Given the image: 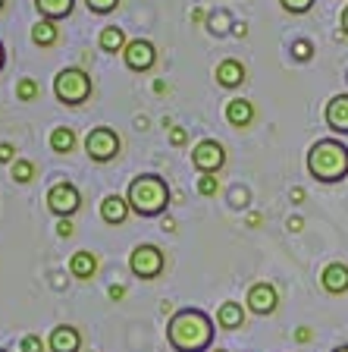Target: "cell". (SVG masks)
<instances>
[{
    "mask_svg": "<svg viewBox=\"0 0 348 352\" xmlns=\"http://www.w3.org/2000/svg\"><path fill=\"white\" fill-rule=\"evenodd\" d=\"M333 352H348V343H342V346H336Z\"/></svg>",
    "mask_w": 348,
    "mask_h": 352,
    "instance_id": "40",
    "label": "cell"
},
{
    "mask_svg": "<svg viewBox=\"0 0 348 352\" xmlns=\"http://www.w3.org/2000/svg\"><path fill=\"white\" fill-rule=\"evenodd\" d=\"M51 148L57 154H69L76 148V132L66 129V126H57V129L51 132Z\"/></svg>",
    "mask_w": 348,
    "mask_h": 352,
    "instance_id": "22",
    "label": "cell"
},
{
    "mask_svg": "<svg viewBox=\"0 0 348 352\" xmlns=\"http://www.w3.org/2000/svg\"><path fill=\"white\" fill-rule=\"evenodd\" d=\"M69 271H73V277H79V280H91L97 274V258L85 249L76 252V255L69 258Z\"/></svg>",
    "mask_w": 348,
    "mask_h": 352,
    "instance_id": "17",
    "label": "cell"
},
{
    "mask_svg": "<svg viewBox=\"0 0 348 352\" xmlns=\"http://www.w3.org/2000/svg\"><path fill=\"white\" fill-rule=\"evenodd\" d=\"M0 10H3V0H0Z\"/></svg>",
    "mask_w": 348,
    "mask_h": 352,
    "instance_id": "43",
    "label": "cell"
},
{
    "mask_svg": "<svg viewBox=\"0 0 348 352\" xmlns=\"http://www.w3.org/2000/svg\"><path fill=\"white\" fill-rule=\"evenodd\" d=\"M167 340L176 352H204L213 343V321L201 308H179L167 321Z\"/></svg>",
    "mask_w": 348,
    "mask_h": 352,
    "instance_id": "1",
    "label": "cell"
},
{
    "mask_svg": "<svg viewBox=\"0 0 348 352\" xmlns=\"http://www.w3.org/2000/svg\"><path fill=\"white\" fill-rule=\"evenodd\" d=\"M57 233L63 236V239H69V236H73V220H69V217H60L57 220Z\"/></svg>",
    "mask_w": 348,
    "mask_h": 352,
    "instance_id": "32",
    "label": "cell"
},
{
    "mask_svg": "<svg viewBox=\"0 0 348 352\" xmlns=\"http://www.w3.org/2000/svg\"><path fill=\"white\" fill-rule=\"evenodd\" d=\"M97 44H101L104 51H110V54H116V51H126V35H123V29H116V25H107V29L101 32V38H97Z\"/></svg>",
    "mask_w": 348,
    "mask_h": 352,
    "instance_id": "21",
    "label": "cell"
},
{
    "mask_svg": "<svg viewBox=\"0 0 348 352\" xmlns=\"http://www.w3.org/2000/svg\"><path fill=\"white\" fill-rule=\"evenodd\" d=\"M107 293H110V299H123V296H126V286L113 283V286H110V289H107Z\"/></svg>",
    "mask_w": 348,
    "mask_h": 352,
    "instance_id": "34",
    "label": "cell"
},
{
    "mask_svg": "<svg viewBox=\"0 0 348 352\" xmlns=\"http://www.w3.org/2000/svg\"><path fill=\"white\" fill-rule=\"evenodd\" d=\"M198 192H201L204 198H213L220 192V179L213 173H201V179H198Z\"/></svg>",
    "mask_w": 348,
    "mask_h": 352,
    "instance_id": "24",
    "label": "cell"
},
{
    "mask_svg": "<svg viewBox=\"0 0 348 352\" xmlns=\"http://www.w3.org/2000/svg\"><path fill=\"white\" fill-rule=\"evenodd\" d=\"M226 120H229V126H235V129H248L254 120V104L245 101V98H232V101L226 104Z\"/></svg>",
    "mask_w": 348,
    "mask_h": 352,
    "instance_id": "14",
    "label": "cell"
},
{
    "mask_svg": "<svg viewBox=\"0 0 348 352\" xmlns=\"http://www.w3.org/2000/svg\"><path fill=\"white\" fill-rule=\"evenodd\" d=\"M311 54H314V44L311 41H295V44H292V57L301 60V63H305V60H311Z\"/></svg>",
    "mask_w": 348,
    "mask_h": 352,
    "instance_id": "27",
    "label": "cell"
},
{
    "mask_svg": "<svg viewBox=\"0 0 348 352\" xmlns=\"http://www.w3.org/2000/svg\"><path fill=\"white\" fill-rule=\"evenodd\" d=\"M279 3H283V10H289V13H295V16L308 13V10L314 7V0H279Z\"/></svg>",
    "mask_w": 348,
    "mask_h": 352,
    "instance_id": "26",
    "label": "cell"
},
{
    "mask_svg": "<svg viewBox=\"0 0 348 352\" xmlns=\"http://www.w3.org/2000/svg\"><path fill=\"white\" fill-rule=\"evenodd\" d=\"M261 223V214H248V227H257Z\"/></svg>",
    "mask_w": 348,
    "mask_h": 352,
    "instance_id": "36",
    "label": "cell"
},
{
    "mask_svg": "<svg viewBox=\"0 0 348 352\" xmlns=\"http://www.w3.org/2000/svg\"><path fill=\"white\" fill-rule=\"evenodd\" d=\"M85 154L97 164H107L119 154V135L110 126H97L85 135Z\"/></svg>",
    "mask_w": 348,
    "mask_h": 352,
    "instance_id": "6",
    "label": "cell"
},
{
    "mask_svg": "<svg viewBox=\"0 0 348 352\" xmlns=\"http://www.w3.org/2000/svg\"><path fill=\"white\" fill-rule=\"evenodd\" d=\"M192 164H195L201 173H217L220 167L226 164V151L220 142L213 139H204L195 145V151H192Z\"/></svg>",
    "mask_w": 348,
    "mask_h": 352,
    "instance_id": "8",
    "label": "cell"
},
{
    "mask_svg": "<svg viewBox=\"0 0 348 352\" xmlns=\"http://www.w3.org/2000/svg\"><path fill=\"white\" fill-rule=\"evenodd\" d=\"M308 173L317 183H342L348 176V148L339 139H320L308 151Z\"/></svg>",
    "mask_w": 348,
    "mask_h": 352,
    "instance_id": "2",
    "label": "cell"
},
{
    "mask_svg": "<svg viewBox=\"0 0 348 352\" xmlns=\"http://www.w3.org/2000/svg\"><path fill=\"white\" fill-rule=\"evenodd\" d=\"M123 57H126V66H129V69L145 73V69H151L154 66V60H157V47H154L148 38H135V41L126 44Z\"/></svg>",
    "mask_w": 348,
    "mask_h": 352,
    "instance_id": "10",
    "label": "cell"
},
{
    "mask_svg": "<svg viewBox=\"0 0 348 352\" xmlns=\"http://www.w3.org/2000/svg\"><path fill=\"white\" fill-rule=\"evenodd\" d=\"M342 32H345V35H348V7L342 10Z\"/></svg>",
    "mask_w": 348,
    "mask_h": 352,
    "instance_id": "38",
    "label": "cell"
},
{
    "mask_svg": "<svg viewBox=\"0 0 348 352\" xmlns=\"http://www.w3.org/2000/svg\"><path fill=\"white\" fill-rule=\"evenodd\" d=\"M154 91H157V95H163V91H167V82H154Z\"/></svg>",
    "mask_w": 348,
    "mask_h": 352,
    "instance_id": "37",
    "label": "cell"
},
{
    "mask_svg": "<svg viewBox=\"0 0 348 352\" xmlns=\"http://www.w3.org/2000/svg\"><path fill=\"white\" fill-rule=\"evenodd\" d=\"M0 352H7V349H0Z\"/></svg>",
    "mask_w": 348,
    "mask_h": 352,
    "instance_id": "44",
    "label": "cell"
},
{
    "mask_svg": "<svg viewBox=\"0 0 348 352\" xmlns=\"http://www.w3.org/2000/svg\"><path fill=\"white\" fill-rule=\"evenodd\" d=\"M16 157V148L10 142H0V164H10Z\"/></svg>",
    "mask_w": 348,
    "mask_h": 352,
    "instance_id": "31",
    "label": "cell"
},
{
    "mask_svg": "<svg viewBox=\"0 0 348 352\" xmlns=\"http://www.w3.org/2000/svg\"><path fill=\"white\" fill-rule=\"evenodd\" d=\"M82 337L73 324H57L51 330V340H47V349L51 352H79Z\"/></svg>",
    "mask_w": 348,
    "mask_h": 352,
    "instance_id": "12",
    "label": "cell"
},
{
    "mask_svg": "<svg viewBox=\"0 0 348 352\" xmlns=\"http://www.w3.org/2000/svg\"><path fill=\"white\" fill-rule=\"evenodd\" d=\"M301 198H305V189H301V186H295V189H292V201H301Z\"/></svg>",
    "mask_w": 348,
    "mask_h": 352,
    "instance_id": "35",
    "label": "cell"
},
{
    "mask_svg": "<svg viewBox=\"0 0 348 352\" xmlns=\"http://www.w3.org/2000/svg\"><path fill=\"white\" fill-rule=\"evenodd\" d=\"M295 340H298V343H311V340H314L311 327H298V330H295Z\"/></svg>",
    "mask_w": 348,
    "mask_h": 352,
    "instance_id": "33",
    "label": "cell"
},
{
    "mask_svg": "<svg viewBox=\"0 0 348 352\" xmlns=\"http://www.w3.org/2000/svg\"><path fill=\"white\" fill-rule=\"evenodd\" d=\"M213 352H226V349H213Z\"/></svg>",
    "mask_w": 348,
    "mask_h": 352,
    "instance_id": "42",
    "label": "cell"
},
{
    "mask_svg": "<svg viewBox=\"0 0 348 352\" xmlns=\"http://www.w3.org/2000/svg\"><path fill=\"white\" fill-rule=\"evenodd\" d=\"M35 7L47 19H63V16L73 13V0H35Z\"/></svg>",
    "mask_w": 348,
    "mask_h": 352,
    "instance_id": "20",
    "label": "cell"
},
{
    "mask_svg": "<svg viewBox=\"0 0 348 352\" xmlns=\"http://www.w3.org/2000/svg\"><path fill=\"white\" fill-rule=\"evenodd\" d=\"M88 10H95V13H110V10L119 7V0H85Z\"/></svg>",
    "mask_w": 348,
    "mask_h": 352,
    "instance_id": "28",
    "label": "cell"
},
{
    "mask_svg": "<svg viewBox=\"0 0 348 352\" xmlns=\"http://www.w3.org/2000/svg\"><path fill=\"white\" fill-rule=\"evenodd\" d=\"M32 176H35V164L16 157V161H13V179H16V183H32Z\"/></svg>",
    "mask_w": 348,
    "mask_h": 352,
    "instance_id": "23",
    "label": "cell"
},
{
    "mask_svg": "<svg viewBox=\"0 0 348 352\" xmlns=\"http://www.w3.org/2000/svg\"><path fill=\"white\" fill-rule=\"evenodd\" d=\"M217 82L223 88H235L245 82V66L239 63V60H223V63L217 66Z\"/></svg>",
    "mask_w": 348,
    "mask_h": 352,
    "instance_id": "16",
    "label": "cell"
},
{
    "mask_svg": "<svg viewBox=\"0 0 348 352\" xmlns=\"http://www.w3.org/2000/svg\"><path fill=\"white\" fill-rule=\"evenodd\" d=\"M22 352H44V340L29 333V337H22Z\"/></svg>",
    "mask_w": 348,
    "mask_h": 352,
    "instance_id": "29",
    "label": "cell"
},
{
    "mask_svg": "<svg viewBox=\"0 0 348 352\" xmlns=\"http://www.w3.org/2000/svg\"><path fill=\"white\" fill-rule=\"evenodd\" d=\"M289 230H301V217H292L289 220Z\"/></svg>",
    "mask_w": 348,
    "mask_h": 352,
    "instance_id": "39",
    "label": "cell"
},
{
    "mask_svg": "<svg viewBox=\"0 0 348 352\" xmlns=\"http://www.w3.org/2000/svg\"><path fill=\"white\" fill-rule=\"evenodd\" d=\"M320 283H323V289H327L329 296L348 293V264L329 261L327 267H323V274H320Z\"/></svg>",
    "mask_w": 348,
    "mask_h": 352,
    "instance_id": "13",
    "label": "cell"
},
{
    "mask_svg": "<svg viewBox=\"0 0 348 352\" xmlns=\"http://www.w3.org/2000/svg\"><path fill=\"white\" fill-rule=\"evenodd\" d=\"M82 205V195L73 183H54L47 192V208H51L57 217H73Z\"/></svg>",
    "mask_w": 348,
    "mask_h": 352,
    "instance_id": "7",
    "label": "cell"
},
{
    "mask_svg": "<svg viewBox=\"0 0 348 352\" xmlns=\"http://www.w3.org/2000/svg\"><path fill=\"white\" fill-rule=\"evenodd\" d=\"M217 324L226 327V330L242 327V324H245V308H242L239 302H223L220 311H217Z\"/></svg>",
    "mask_w": 348,
    "mask_h": 352,
    "instance_id": "18",
    "label": "cell"
},
{
    "mask_svg": "<svg viewBox=\"0 0 348 352\" xmlns=\"http://www.w3.org/2000/svg\"><path fill=\"white\" fill-rule=\"evenodd\" d=\"M323 120H327V126L333 132L348 135V95H333L329 98L327 110H323Z\"/></svg>",
    "mask_w": 348,
    "mask_h": 352,
    "instance_id": "11",
    "label": "cell"
},
{
    "mask_svg": "<svg viewBox=\"0 0 348 352\" xmlns=\"http://www.w3.org/2000/svg\"><path fill=\"white\" fill-rule=\"evenodd\" d=\"M129 208L141 217H157L163 208L170 205V189L163 183V176L157 173H145V176H135L129 183V195H126Z\"/></svg>",
    "mask_w": 348,
    "mask_h": 352,
    "instance_id": "3",
    "label": "cell"
},
{
    "mask_svg": "<svg viewBox=\"0 0 348 352\" xmlns=\"http://www.w3.org/2000/svg\"><path fill=\"white\" fill-rule=\"evenodd\" d=\"M245 305L251 308L254 315H273L276 305H279V293H276V286H273V283L261 280V283H254L251 289H248Z\"/></svg>",
    "mask_w": 348,
    "mask_h": 352,
    "instance_id": "9",
    "label": "cell"
},
{
    "mask_svg": "<svg viewBox=\"0 0 348 352\" xmlns=\"http://www.w3.org/2000/svg\"><path fill=\"white\" fill-rule=\"evenodd\" d=\"M16 98H19V101H35L38 98V82L35 79H19V85H16Z\"/></svg>",
    "mask_w": 348,
    "mask_h": 352,
    "instance_id": "25",
    "label": "cell"
},
{
    "mask_svg": "<svg viewBox=\"0 0 348 352\" xmlns=\"http://www.w3.org/2000/svg\"><path fill=\"white\" fill-rule=\"evenodd\" d=\"M163 264H167V258H163V252L157 249V245H151V242H141V245H135L129 255V271L135 274V277L141 280H154L163 274Z\"/></svg>",
    "mask_w": 348,
    "mask_h": 352,
    "instance_id": "5",
    "label": "cell"
},
{
    "mask_svg": "<svg viewBox=\"0 0 348 352\" xmlns=\"http://www.w3.org/2000/svg\"><path fill=\"white\" fill-rule=\"evenodd\" d=\"M129 201H126V198H119V195H107L101 201V217H104V223H123L126 217H129Z\"/></svg>",
    "mask_w": 348,
    "mask_h": 352,
    "instance_id": "15",
    "label": "cell"
},
{
    "mask_svg": "<svg viewBox=\"0 0 348 352\" xmlns=\"http://www.w3.org/2000/svg\"><path fill=\"white\" fill-rule=\"evenodd\" d=\"M54 95L63 104H82L91 95V79H88L85 69L79 66H69V69H60L57 79H54Z\"/></svg>",
    "mask_w": 348,
    "mask_h": 352,
    "instance_id": "4",
    "label": "cell"
},
{
    "mask_svg": "<svg viewBox=\"0 0 348 352\" xmlns=\"http://www.w3.org/2000/svg\"><path fill=\"white\" fill-rule=\"evenodd\" d=\"M170 142H173L176 148H179V145H185V142H189V132H185V129H179V126H173V129H170Z\"/></svg>",
    "mask_w": 348,
    "mask_h": 352,
    "instance_id": "30",
    "label": "cell"
},
{
    "mask_svg": "<svg viewBox=\"0 0 348 352\" xmlns=\"http://www.w3.org/2000/svg\"><path fill=\"white\" fill-rule=\"evenodd\" d=\"M57 38H60V32H57V25H54V19H41L32 29V41L38 44V47H51V44H57Z\"/></svg>",
    "mask_w": 348,
    "mask_h": 352,
    "instance_id": "19",
    "label": "cell"
},
{
    "mask_svg": "<svg viewBox=\"0 0 348 352\" xmlns=\"http://www.w3.org/2000/svg\"><path fill=\"white\" fill-rule=\"evenodd\" d=\"M0 69H3V44H0Z\"/></svg>",
    "mask_w": 348,
    "mask_h": 352,
    "instance_id": "41",
    "label": "cell"
}]
</instances>
